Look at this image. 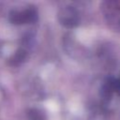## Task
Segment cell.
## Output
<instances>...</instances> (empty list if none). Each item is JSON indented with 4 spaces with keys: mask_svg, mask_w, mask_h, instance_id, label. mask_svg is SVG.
I'll list each match as a JSON object with an SVG mask.
<instances>
[{
    "mask_svg": "<svg viewBox=\"0 0 120 120\" xmlns=\"http://www.w3.org/2000/svg\"><path fill=\"white\" fill-rule=\"evenodd\" d=\"M105 7V15L108 22L115 28H120V2H108Z\"/></svg>",
    "mask_w": 120,
    "mask_h": 120,
    "instance_id": "6da1fadb",
    "label": "cell"
},
{
    "mask_svg": "<svg viewBox=\"0 0 120 120\" xmlns=\"http://www.w3.org/2000/svg\"><path fill=\"white\" fill-rule=\"evenodd\" d=\"M37 12L33 8H27L22 11H12L10 13V21L14 23H24L35 21Z\"/></svg>",
    "mask_w": 120,
    "mask_h": 120,
    "instance_id": "7a4b0ae2",
    "label": "cell"
},
{
    "mask_svg": "<svg viewBox=\"0 0 120 120\" xmlns=\"http://www.w3.org/2000/svg\"><path fill=\"white\" fill-rule=\"evenodd\" d=\"M60 17H61V22L67 26H74L78 23L77 13L71 8L64 9Z\"/></svg>",
    "mask_w": 120,
    "mask_h": 120,
    "instance_id": "3957f363",
    "label": "cell"
},
{
    "mask_svg": "<svg viewBox=\"0 0 120 120\" xmlns=\"http://www.w3.org/2000/svg\"><path fill=\"white\" fill-rule=\"evenodd\" d=\"M117 84H118V88H120V81L117 82Z\"/></svg>",
    "mask_w": 120,
    "mask_h": 120,
    "instance_id": "277c9868",
    "label": "cell"
}]
</instances>
